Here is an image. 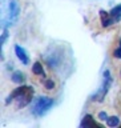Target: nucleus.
Masks as SVG:
<instances>
[{"mask_svg": "<svg viewBox=\"0 0 121 128\" xmlns=\"http://www.w3.org/2000/svg\"><path fill=\"white\" fill-rule=\"evenodd\" d=\"M99 16H100V22H101V26L104 28H109L113 24H116L115 19L112 18V15L109 12H107L105 10H100L99 11Z\"/></svg>", "mask_w": 121, "mask_h": 128, "instance_id": "obj_7", "label": "nucleus"}, {"mask_svg": "<svg viewBox=\"0 0 121 128\" xmlns=\"http://www.w3.org/2000/svg\"><path fill=\"white\" fill-rule=\"evenodd\" d=\"M105 123L108 127H119L120 126V118L119 116H109Z\"/></svg>", "mask_w": 121, "mask_h": 128, "instance_id": "obj_12", "label": "nucleus"}, {"mask_svg": "<svg viewBox=\"0 0 121 128\" xmlns=\"http://www.w3.org/2000/svg\"><path fill=\"white\" fill-rule=\"evenodd\" d=\"M41 83H43V86H44V88L45 90H53V88L56 87V84H55V82L53 80H51V79H43L41 80Z\"/></svg>", "mask_w": 121, "mask_h": 128, "instance_id": "obj_13", "label": "nucleus"}, {"mask_svg": "<svg viewBox=\"0 0 121 128\" xmlns=\"http://www.w3.org/2000/svg\"><path fill=\"white\" fill-rule=\"evenodd\" d=\"M20 14V6L17 0H8V16H7V23L4 24V27L8 28L9 26L16 23V20L19 19Z\"/></svg>", "mask_w": 121, "mask_h": 128, "instance_id": "obj_4", "label": "nucleus"}, {"mask_svg": "<svg viewBox=\"0 0 121 128\" xmlns=\"http://www.w3.org/2000/svg\"><path fill=\"white\" fill-rule=\"evenodd\" d=\"M109 14L112 15V18L115 19L116 23H120L121 22V3L112 8V10L109 11Z\"/></svg>", "mask_w": 121, "mask_h": 128, "instance_id": "obj_10", "label": "nucleus"}, {"mask_svg": "<svg viewBox=\"0 0 121 128\" xmlns=\"http://www.w3.org/2000/svg\"><path fill=\"white\" fill-rule=\"evenodd\" d=\"M113 58H116V59H121V39L119 40V46H117V48L113 51Z\"/></svg>", "mask_w": 121, "mask_h": 128, "instance_id": "obj_15", "label": "nucleus"}, {"mask_svg": "<svg viewBox=\"0 0 121 128\" xmlns=\"http://www.w3.org/2000/svg\"><path fill=\"white\" fill-rule=\"evenodd\" d=\"M109 118V116L107 115V112H104V111H101V112H99V119L101 120V122H107V119Z\"/></svg>", "mask_w": 121, "mask_h": 128, "instance_id": "obj_16", "label": "nucleus"}, {"mask_svg": "<svg viewBox=\"0 0 121 128\" xmlns=\"http://www.w3.org/2000/svg\"><path fill=\"white\" fill-rule=\"evenodd\" d=\"M11 79H12V82L16 83V84H21L24 80H25V76H24V74L20 72V71H13L12 72Z\"/></svg>", "mask_w": 121, "mask_h": 128, "instance_id": "obj_11", "label": "nucleus"}, {"mask_svg": "<svg viewBox=\"0 0 121 128\" xmlns=\"http://www.w3.org/2000/svg\"><path fill=\"white\" fill-rule=\"evenodd\" d=\"M43 58H44V60L47 62L48 66L52 67V68L59 67L60 64H61V62H63V56H61V54H59L57 51L49 52L48 55H44Z\"/></svg>", "mask_w": 121, "mask_h": 128, "instance_id": "obj_5", "label": "nucleus"}, {"mask_svg": "<svg viewBox=\"0 0 121 128\" xmlns=\"http://www.w3.org/2000/svg\"><path fill=\"white\" fill-rule=\"evenodd\" d=\"M13 50H15V54H16V58H17L20 62H21L24 66H28L29 64V56H28L27 54V51L24 50V48L21 46H19V44H15V47H13Z\"/></svg>", "mask_w": 121, "mask_h": 128, "instance_id": "obj_8", "label": "nucleus"}, {"mask_svg": "<svg viewBox=\"0 0 121 128\" xmlns=\"http://www.w3.org/2000/svg\"><path fill=\"white\" fill-rule=\"evenodd\" d=\"M33 96H35V90L32 86H20L8 95V98L5 100V106H9L13 102L16 108L21 110V108L27 107L32 102Z\"/></svg>", "mask_w": 121, "mask_h": 128, "instance_id": "obj_1", "label": "nucleus"}, {"mask_svg": "<svg viewBox=\"0 0 121 128\" xmlns=\"http://www.w3.org/2000/svg\"><path fill=\"white\" fill-rule=\"evenodd\" d=\"M55 103H56L55 99L48 98V96H40V98L36 99L31 112L35 118H43V116L55 106Z\"/></svg>", "mask_w": 121, "mask_h": 128, "instance_id": "obj_2", "label": "nucleus"}, {"mask_svg": "<svg viewBox=\"0 0 121 128\" xmlns=\"http://www.w3.org/2000/svg\"><path fill=\"white\" fill-rule=\"evenodd\" d=\"M80 127H81V128H103V124L97 123L93 119V116L88 114V115H85L81 119V122H80Z\"/></svg>", "mask_w": 121, "mask_h": 128, "instance_id": "obj_6", "label": "nucleus"}, {"mask_svg": "<svg viewBox=\"0 0 121 128\" xmlns=\"http://www.w3.org/2000/svg\"><path fill=\"white\" fill-rule=\"evenodd\" d=\"M32 72H33V75L40 76L41 79H45L47 78V74H45V71H44V66L40 62L33 63V66H32Z\"/></svg>", "mask_w": 121, "mask_h": 128, "instance_id": "obj_9", "label": "nucleus"}, {"mask_svg": "<svg viewBox=\"0 0 121 128\" xmlns=\"http://www.w3.org/2000/svg\"><path fill=\"white\" fill-rule=\"evenodd\" d=\"M103 78H104V82H103V84H101V87H100L99 90L89 98L91 102H97V103L104 102V99H105L107 94L109 92L111 87H112V83H113V79H112L111 72L108 71V70H105V71H104V74H103Z\"/></svg>", "mask_w": 121, "mask_h": 128, "instance_id": "obj_3", "label": "nucleus"}, {"mask_svg": "<svg viewBox=\"0 0 121 128\" xmlns=\"http://www.w3.org/2000/svg\"><path fill=\"white\" fill-rule=\"evenodd\" d=\"M7 39H8V30L4 27V31H3V34H1V39H0V48H3L4 43L7 42Z\"/></svg>", "mask_w": 121, "mask_h": 128, "instance_id": "obj_14", "label": "nucleus"}]
</instances>
